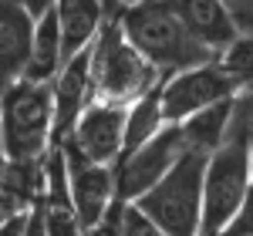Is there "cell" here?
<instances>
[{"instance_id":"1","label":"cell","mask_w":253,"mask_h":236,"mask_svg":"<svg viewBox=\"0 0 253 236\" xmlns=\"http://www.w3.org/2000/svg\"><path fill=\"white\" fill-rule=\"evenodd\" d=\"M118 17H122L125 38L162 75H179V71H189V68H199L206 61L219 58L213 47H206L182 24L172 0H142L135 7H125Z\"/></svg>"},{"instance_id":"2","label":"cell","mask_w":253,"mask_h":236,"mask_svg":"<svg viewBox=\"0 0 253 236\" xmlns=\"http://www.w3.org/2000/svg\"><path fill=\"white\" fill-rule=\"evenodd\" d=\"M108 10V7H105ZM122 10H108V17L91 44V91L105 105H132L145 91H152L166 78L122 31Z\"/></svg>"},{"instance_id":"3","label":"cell","mask_w":253,"mask_h":236,"mask_svg":"<svg viewBox=\"0 0 253 236\" xmlns=\"http://www.w3.org/2000/svg\"><path fill=\"white\" fill-rule=\"evenodd\" d=\"M54 132V81L20 78L0 91V149L7 158H41Z\"/></svg>"},{"instance_id":"4","label":"cell","mask_w":253,"mask_h":236,"mask_svg":"<svg viewBox=\"0 0 253 236\" xmlns=\"http://www.w3.org/2000/svg\"><path fill=\"white\" fill-rule=\"evenodd\" d=\"M206 152H182L166 176L135 199L138 206L162 226L166 236H203V182H206Z\"/></svg>"},{"instance_id":"5","label":"cell","mask_w":253,"mask_h":236,"mask_svg":"<svg viewBox=\"0 0 253 236\" xmlns=\"http://www.w3.org/2000/svg\"><path fill=\"white\" fill-rule=\"evenodd\" d=\"M253 145L240 135H226L206 162L203 182V236L219 233L240 213L253 182Z\"/></svg>"},{"instance_id":"6","label":"cell","mask_w":253,"mask_h":236,"mask_svg":"<svg viewBox=\"0 0 253 236\" xmlns=\"http://www.w3.org/2000/svg\"><path fill=\"white\" fill-rule=\"evenodd\" d=\"M240 91H243L240 81L233 75H226L219 58L206 61L199 68L169 75L162 81V118H166V125H179L203 108H213L226 98H236Z\"/></svg>"},{"instance_id":"7","label":"cell","mask_w":253,"mask_h":236,"mask_svg":"<svg viewBox=\"0 0 253 236\" xmlns=\"http://www.w3.org/2000/svg\"><path fill=\"white\" fill-rule=\"evenodd\" d=\"M186 145H182V132L179 125H166L156 138H149L135 156L115 165V199L122 202H135L142 199L159 179L172 169L182 158Z\"/></svg>"},{"instance_id":"8","label":"cell","mask_w":253,"mask_h":236,"mask_svg":"<svg viewBox=\"0 0 253 236\" xmlns=\"http://www.w3.org/2000/svg\"><path fill=\"white\" fill-rule=\"evenodd\" d=\"M64 152V165H68V186H71V199L78 209L81 230H98L105 213L115 202V169L112 165H98L88 156H81L75 142L61 145Z\"/></svg>"},{"instance_id":"9","label":"cell","mask_w":253,"mask_h":236,"mask_svg":"<svg viewBox=\"0 0 253 236\" xmlns=\"http://www.w3.org/2000/svg\"><path fill=\"white\" fill-rule=\"evenodd\" d=\"M125 121H128V105H105V101H91L78 118L75 132L68 142H75L81 156H88L98 165H112L122 158L125 149Z\"/></svg>"},{"instance_id":"10","label":"cell","mask_w":253,"mask_h":236,"mask_svg":"<svg viewBox=\"0 0 253 236\" xmlns=\"http://www.w3.org/2000/svg\"><path fill=\"white\" fill-rule=\"evenodd\" d=\"M95 101L91 91V47L78 51L71 61H64L61 75L54 78V132L51 145H64L84 108Z\"/></svg>"},{"instance_id":"11","label":"cell","mask_w":253,"mask_h":236,"mask_svg":"<svg viewBox=\"0 0 253 236\" xmlns=\"http://www.w3.org/2000/svg\"><path fill=\"white\" fill-rule=\"evenodd\" d=\"M34 27L38 17L10 0H0V91L24 78L34 47Z\"/></svg>"},{"instance_id":"12","label":"cell","mask_w":253,"mask_h":236,"mask_svg":"<svg viewBox=\"0 0 253 236\" xmlns=\"http://www.w3.org/2000/svg\"><path fill=\"white\" fill-rule=\"evenodd\" d=\"M47 189V156L41 158H7L0 169V216L10 219L31 213Z\"/></svg>"},{"instance_id":"13","label":"cell","mask_w":253,"mask_h":236,"mask_svg":"<svg viewBox=\"0 0 253 236\" xmlns=\"http://www.w3.org/2000/svg\"><path fill=\"white\" fill-rule=\"evenodd\" d=\"M172 7L179 10L182 24L206 47H213L216 54L240 38V31H236V24H233V17H230V10H226L223 0H172Z\"/></svg>"},{"instance_id":"14","label":"cell","mask_w":253,"mask_h":236,"mask_svg":"<svg viewBox=\"0 0 253 236\" xmlns=\"http://www.w3.org/2000/svg\"><path fill=\"white\" fill-rule=\"evenodd\" d=\"M54 14L61 24V40H64V61H71L78 51L91 47L108 17L105 0H54Z\"/></svg>"},{"instance_id":"15","label":"cell","mask_w":253,"mask_h":236,"mask_svg":"<svg viewBox=\"0 0 253 236\" xmlns=\"http://www.w3.org/2000/svg\"><path fill=\"white\" fill-rule=\"evenodd\" d=\"M233 108H236V98H226V101H219V105H213V108L196 112L186 121H179L186 152H206V156H213L216 149L226 142V135H230Z\"/></svg>"},{"instance_id":"16","label":"cell","mask_w":253,"mask_h":236,"mask_svg":"<svg viewBox=\"0 0 253 236\" xmlns=\"http://www.w3.org/2000/svg\"><path fill=\"white\" fill-rule=\"evenodd\" d=\"M64 68V40H61V24L54 7L38 17L34 27V47H31V61H27V71L24 78L31 81H54Z\"/></svg>"},{"instance_id":"17","label":"cell","mask_w":253,"mask_h":236,"mask_svg":"<svg viewBox=\"0 0 253 236\" xmlns=\"http://www.w3.org/2000/svg\"><path fill=\"white\" fill-rule=\"evenodd\" d=\"M169 78V75H166ZM162 78V81H166ZM162 81H159L152 91H145L138 101L128 105V121H125V149H122V158L118 162H125L128 156H135L138 149L149 142V138H156L162 128H166V118H162ZM115 162V165H118Z\"/></svg>"},{"instance_id":"18","label":"cell","mask_w":253,"mask_h":236,"mask_svg":"<svg viewBox=\"0 0 253 236\" xmlns=\"http://www.w3.org/2000/svg\"><path fill=\"white\" fill-rule=\"evenodd\" d=\"M98 230H105V236H166L162 226L138 202H122V199L112 202Z\"/></svg>"},{"instance_id":"19","label":"cell","mask_w":253,"mask_h":236,"mask_svg":"<svg viewBox=\"0 0 253 236\" xmlns=\"http://www.w3.org/2000/svg\"><path fill=\"white\" fill-rule=\"evenodd\" d=\"M219 64L240 81V88H253V34H240L233 44H226L219 51Z\"/></svg>"},{"instance_id":"20","label":"cell","mask_w":253,"mask_h":236,"mask_svg":"<svg viewBox=\"0 0 253 236\" xmlns=\"http://www.w3.org/2000/svg\"><path fill=\"white\" fill-rule=\"evenodd\" d=\"M240 34H253V0H223Z\"/></svg>"},{"instance_id":"21","label":"cell","mask_w":253,"mask_h":236,"mask_svg":"<svg viewBox=\"0 0 253 236\" xmlns=\"http://www.w3.org/2000/svg\"><path fill=\"white\" fill-rule=\"evenodd\" d=\"M24 236H47V223H44V202H38L31 213H27V226Z\"/></svg>"},{"instance_id":"22","label":"cell","mask_w":253,"mask_h":236,"mask_svg":"<svg viewBox=\"0 0 253 236\" xmlns=\"http://www.w3.org/2000/svg\"><path fill=\"white\" fill-rule=\"evenodd\" d=\"M10 3H17V7H24L31 17H44L51 7H54V0H10Z\"/></svg>"},{"instance_id":"23","label":"cell","mask_w":253,"mask_h":236,"mask_svg":"<svg viewBox=\"0 0 253 236\" xmlns=\"http://www.w3.org/2000/svg\"><path fill=\"white\" fill-rule=\"evenodd\" d=\"M24 226H27V213L20 216H10L0 223V236H24Z\"/></svg>"},{"instance_id":"24","label":"cell","mask_w":253,"mask_h":236,"mask_svg":"<svg viewBox=\"0 0 253 236\" xmlns=\"http://www.w3.org/2000/svg\"><path fill=\"white\" fill-rule=\"evenodd\" d=\"M135 3H142V0H105L108 10H125V7H135Z\"/></svg>"},{"instance_id":"25","label":"cell","mask_w":253,"mask_h":236,"mask_svg":"<svg viewBox=\"0 0 253 236\" xmlns=\"http://www.w3.org/2000/svg\"><path fill=\"white\" fill-rule=\"evenodd\" d=\"M84 236H105V230H88Z\"/></svg>"},{"instance_id":"26","label":"cell","mask_w":253,"mask_h":236,"mask_svg":"<svg viewBox=\"0 0 253 236\" xmlns=\"http://www.w3.org/2000/svg\"><path fill=\"white\" fill-rule=\"evenodd\" d=\"M3 165H7V156H3V149H0V169H3Z\"/></svg>"},{"instance_id":"27","label":"cell","mask_w":253,"mask_h":236,"mask_svg":"<svg viewBox=\"0 0 253 236\" xmlns=\"http://www.w3.org/2000/svg\"><path fill=\"white\" fill-rule=\"evenodd\" d=\"M250 152H253V149H250Z\"/></svg>"}]
</instances>
